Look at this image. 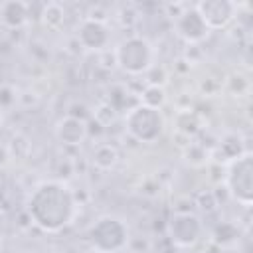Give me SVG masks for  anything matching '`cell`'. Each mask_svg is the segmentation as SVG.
I'll return each instance as SVG.
<instances>
[{
	"instance_id": "obj_12",
	"label": "cell",
	"mask_w": 253,
	"mask_h": 253,
	"mask_svg": "<svg viewBox=\"0 0 253 253\" xmlns=\"http://www.w3.org/2000/svg\"><path fill=\"white\" fill-rule=\"evenodd\" d=\"M119 162V152L113 144H99L93 150V164L101 170H111Z\"/></svg>"
},
{
	"instance_id": "obj_13",
	"label": "cell",
	"mask_w": 253,
	"mask_h": 253,
	"mask_svg": "<svg viewBox=\"0 0 253 253\" xmlns=\"http://www.w3.org/2000/svg\"><path fill=\"white\" fill-rule=\"evenodd\" d=\"M40 16H42V24L45 28H49V30H59L63 26V22H65V10L57 2L45 4Z\"/></svg>"
},
{
	"instance_id": "obj_16",
	"label": "cell",
	"mask_w": 253,
	"mask_h": 253,
	"mask_svg": "<svg viewBox=\"0 0 253 253\" xmlns=\"http://www.w3.org/2000/svg\"><path fill=\"white\" fill-rule=\"evenodd\" d=\"M0 119H2V111H0Z\"/></svg>"
},
{
	"instance_id": "obj_15",
	"label": "cell",
	"mask_w": 253,
	"mask_h": 253,
	"mask_svg": "<svg viewBox=\"0 0 253 253\" xmlns=\"http://www.w3.org/2000/svg\"><path fill=\"white\" fill-rule=\"evenodd\" d=\"M186 119H188V123L176 121V126H178V130L184 132L186 136H192V134H196V132L202 128V126H200V117H198L194 111H186Z\"/></svg>"
},
{
	"instance_id": "obj_1",
	"label": "cell",
	"mask_w": 253,
	"mask_h": 253,
	"mask_svg": "<svg viewBox=\"0 0 253 253\" xmlns=\"http://www.w3.org/2000/svg\"><path fill=\"white\" fill-rule=\"evenodd\" d=\"M75 210L77 202L73 192L59 180H45L38 184L26 202V211L32 223L47 233L67 227L75 217Z\"/></svg>"
},
{
	"instance_id": "obj_4",
	"label": "cell",
	"mask_w": 253,
	"mask_h": 253,
	"mask_svg": "<svg viewBox=\"0 0 253 253\" xmlns=\"http://www.w3.org/2000/svg\"><path fill=\"white\" fill-rule=\"evenodd\" d=\"M166 121L160 109H152L146 105H134L125 115L126 132L138 142H156L164 132Z\"/></svg>"
},
{
	"instance_id": "obj_7",
	"label": "cell",
	"mask_w": 253,
	"mask_h": 253,
	"mask_svg": "<svg viewBox=\"0 0 253 253\" xmlns=\"http://www.w3.org/2000/svg\"><path fill=\"white\" fill-rule=\"evenodd\" d=\"M194 8L210 30H223L237 16V4L231 0H200Z\"/></svg>"
},
{
	"instance_id": "obj_5",
	"label": "cell",
	"mask_w": 253,
	"mask_h": 253,
	"mask_svg": "<svg viewBox=\"0 0 253 253\" xmlns=\"http://www.w3.org/2000/svg\"><path fill=\"white\" fill-rule=\"evenodd\" d=\"M225 188L229 196L241 206L249 208L253 202V154L241 152L227 162Z\"/></svg>"
},
{
	"instance_id": "obj_10",
	"label": "cell",
	"mask_w": 253,
	"mask_h": 253,
	"mask_svg": "<svg viewBox=\"0 0 253 253\" xmlns=\"http://www.w3.org/2000/svg\"><path fill=\"white\" fill-rule=\"evenodd\" d=\"M55 138L65 146H79L87 138V123L75 115H65L55 125Z\"/></svg>"
},
{
	"instance_id": "obj_2",
	"label": "cell",
	"mask_w": 253,
	"mask_h": 253,
	"mask_svg": "<svg viewBox=\"0 0 253 253\" xmlns=\"http://www.w3.org/2000/svg\"><path fill=\"white\" fill-rule=\"evenodd\" d=\"M85 237L95 253H119L128 243V225L117 215H101L87 227Z\"/></svg>"
},
{
	"instance_id": "obj_11",
	"label": "cell",
	"mask_w": 253,
	"mask_h": 253,
	"mask_svg": "<svg viewBox=\"0 0 253 253\" xmlns=\"http://www.w3.org/2000/svg\"><path fill=\"white\" fill-rule=\"evenodd\" d=\"M30 20V6L22 0H6L0 4V24L10 28V30H18L22 26H26Z\"/></svg>"
},
{
	"instance_id": "obj_9",
	"label": "cell",
	"mask_w": 253,
	"mask_h": 253,
	"mask_svg": "<svg viewBox=\"0 0 253 253\" xmlns=\"http://www.w3.org/2000/svg\"><path fill=\"white\" fill-rule=\"evenodd\" d=\"M77 42L89 51H101L111 42V30L101 20L85 18L77 28Z\"/></svg>"
},
{
	"instance_id": "obj_3",
	"label": "cell",
	"mask_w": 253,
	"mask_h": 253,
	"mask_svg": "<svg viewBox=\"0 0 253 253\" xmlns=\"http://www.w3.org/2000/svg\"><path fill=\"white\" fill-rule=\"evenodd\" d=\"M117 65L130 75L148 73L154 65V49L142 36H128L115 47Z\"/></svg>"
},
{
	"instance_id": "obj_6",
	"label": "cell",
	"mask_w": 253,
	"mask_h": 253,
	"mask_svg": "<svg viewBox=\"0 0 253 253\" xmlns=\"http://www.w3.org/2000/svg\"><path fill=\"white\" fill-rule=\"evenodd\" d=\"M202 219L192 211H178L168 223V237L178 247H194L202 237Z\"/></svg>"
},
{
	"instance_id": "obj_8",
	"label": "cell",
	"mask_w": 253,
	"mask_h": 253,
	"mask_svg": "<svg viewBox=\"0 0 253 253\" xmlns=\"http://www.w3.org/2000/svg\"><path fill=\"white\" fill-rule=\"evenodd\" d=\"M174 32L186 43H198L208 38L210 28L206 26V22L194 6H186L174 16Z\"/></svg>"
},
{
	"instance_id": "obj_14",
	"label": "cell",
	"mask_w": 253,
	"mask_h": 253,
	"mask_svg": "<svg viewBox=\"0 0 253 253\" xmlns=\"http://www.w3.org/2000/svg\"><path fill=\"white\" fill-rule=\"evenodd\" d=\"M164 101H166V95H164L162 85H148L140 95V105H146L152 109H160Z\"/></svg>"
}]
</instances>
